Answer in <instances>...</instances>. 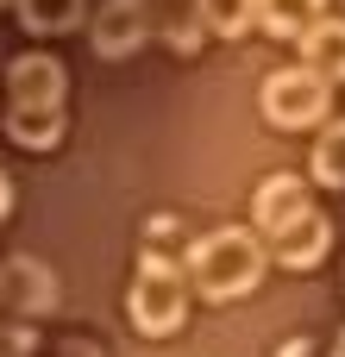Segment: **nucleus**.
I'll return each instance as SVG.
<instances>
[{
	"label": "nucleus",
	"instance_id": "nucleus-1",
	"mask_svg": "<svg viewBox=\"0 0 345 357\" xmlns=\"http://www.w3.org/2000/svg\"><path fill=\"white\" fill-rule=\"evenodd\" d=\"M264 264H270V251H264V238L245 232V226H214V232H201V238L182 251L189 289H195L201 301H239V295H251V289L264 282Z\"/></svg>",
	"mask_w": 345,
	"mask_h": 357
},
{
	"label": "nucleus",
	"instance_id": "nucleus-2",
	"mask_svg": "<svg viewBox=\"0 0 345 357\" xmlns=\"http://www.w3.org/2000/svg\"><path fill=\"white\" fill-rule=\"evenodd\" d=\"M126 320H132L145 339H170V333L189 320V276H182L176 257L151 251V257L138 264V276H132V289H126Z\"/></svg>",
	"mask_w": 345,
	"mask_h": 357
},
{
	"label": "nucleus",
	"instance_id": "nucleus-3",
	"mask_svg": "<svg viewBox=\"0 0 345 357\" xmlns=\"http://www.w3.org/2000/svg\"><path fill=\"white\" fill-rule=\"evenodd\" d=\"M258 107H264V126H277V132H314L321 119H333V82H321L314 69L295 63V69L264 75Z\"/></svg>",
	"mask_w": 345,
	"mask_h": 357
},
{
	"label": "nucleus",
	"instance_id": "nucleus-4",
	"mask_svg": "<svg viewBox=\"0 0 345 357\" xmlns=\"http://www.w3.org/2000/svg\"><path fill=\"white\" fill-rule=\"evenodd\" d=\"M308 207H314V195H308L302 176H289V169H283V176H264L258 195H251V232H258V238H277V232H283L289 220H302Z\"/></svg>",
	"mask_w": 345,
	"mask_h": 357
},
{
	"label": "nucleus",
	"instance_id": "nucleus-5",
	"mask_svg": "<svg viewBox=\"0 0 345 357\" xmlns=\"http://www.w3.org/2000/svg\"><path fill=\"white\" fill-rule=\"evenodd\" d=\"M151 38V13L145 0H101L94 25H88V44L101 56H138V44Z\"/></svg>",
	"mask_w": 345,
	"mask_h": 357
},
{
	"label": "nucleus",
	"instance_id": "nucleus-6",
	"mask_svg": "<svg viewBox=\"0 0 345 357\" xmlns=\"http://www.w3.org/2000/svg\"><path fill=\"white\" fill-rule=\"evenodd\" d=\"M327 245H333V220H327L321 207H308L302 220H289V226L270 238V257H277L283 270H321Z\"/></svg>",
	"mask_w": 345,
	"mask_h": 357
},
{
	"label": "nucleus",
	"instance_id": "nucleus-7",
	"mask_svg": "<svg viewBox=\"0 0 345 357\" xmlns=\"http://www.w3.org/2000/svg\"><path fill=\"white\" fill-rule=\"evenodd\" d=\"M63 88H69V75H63L57 56H19L13 75H6L13 107H63Z\"/></svg>",
	"mask_w": 345,
	"mask_h": 357
},
{
	"label": "nucleus",
	"instance_id": "nucleus-8",
	"mask_svg": "<svg viewBox=\"0 0 345 357\" xmlns=\"http://www.w3.org/2000/svg\"><path fill=\"white\" fill-rule=\"evenodd\" d=\"M302 69H314L321 82H333V88H345V19H333V13H321L302 38Z\"/></svg>",
	"mask_w": 345,
	"mask_h": 357
},
{
	"label": "nucleus",
	"instance_id": "nucleus-9",
	"mask_svg": "<svg viewBox=\"0 0 345 357\" xmlns=\"http://www.w3.org/2000/svg\"><path fill=\"white\" fill-rule=\"evenodd\" d=\"M145 13H151V31H157L176 56H195V50H201L207 25H201V6H195V0H145Z\"/></svg>",
	"mask_w": 345,
	"mask_h": 357
},
{
	"label": "nucleus",
	"instance_id": "nucleus-10",
	"mask_svg": "<svg viewBox=\"0 0 345 357\" xmlns=\"http://www.w3.org/2000/svg\"><path fill=\"white\" fill-rule=\"evenodd\" d=\"M6 138L19 151H57L63 144V107H6Z\"/></svg>",
	"mask_w": 345,
	"mask_h": 357
},
{
	"label": "nucleus",
	"instance_id": "nucleus-11",
	"mask_svg": "<svg viewBox=\"0 0 345 357\" xmlns=\"http://www.w3.org/2000/svg\"><path fill=\"white\" fill-rule=\"evenodd\" d=\"M321 6H327V0H251V25L289 44V38H302V31L321 19Z\"/></svg>",
	"mask_w": 345,
	"mask_h": 357
},
{
	"label": "nucleus",
	"instance_id": "nucleus-12",
	"mask_svg": "<svg viewBox=\"0 0 345 357\" xmlns=\"http://www.w3.org/2000/svg\"><path fill=\"white\" fill-rule=\"evenodd\" d=\"M308 176H314L321 188H345V119H321V126H314Z\"/></svg>",
	"mask_w": 345,
	"mask_h": 357
},
{
	"label": "nucleus",
	"instance_id": "nucleus-13",
	"mask_svg": "<svg viewBox=\"0 0 345 357\" xmlns=\"http://www.w3.org/2000/svg\"><path fill=\"white\" fill-rule=\"evenodd\" d=\"M50 301H57V282H50L31 257H19V264L6 270V307H19V314H50Z\"/></svg>",
	"mask_w": 345,
	"mask_h": 357
},
{
	"label": "nucleus",
	"instance_id": "nucleus-14",
	"mask_svg": "<svg viewBox=\"0 0 345 357\" xmlns=\"http://www.w3.org/2000/svg\"><path fill=\"white\" fill-rule=\"evenodd\" d=\"M13 6H19V25H25V31L50 38V31L82 25V6H88V0H13Z\"/></svg>",
	"mask_w": 345,
	"mask_h": 357
},
{
	"label": "nucleus",
	"instance_id": "nucleus-15",
	"mask_svg": "<svg viewBox=\"0 0 345 357\" xmlns=\"http://www.w3.org/2000/svg\"><path fill=\"white\" fill-rule=\"evenodd\" d=\"M201 6V25L214 38H245L251 31V0H195Z\"/></svg>",
	"mask_w": 345,
	"mask_h": 357
},
{
	"label": "nucleus",
	"instance_id": "nucleus-16",
	"mask_svg": "<svg viewBox=\"0 0 345 357\" xmlns=\"http://www.w3.org/2000/svg\"><path fill=\"white\" fill-rule=\"evenodd\" d=\"M277 357H327V351H321L314 339H289V345H283V351H277Z\"/></svg>",
	"mask_w": 345,
	"mask_h": 357
},
{
	"label": "nucleus",
	"instance_id": "nucleus-17",
	"mask_svg": "<svg viewBox=\"0 0 345 357\" xmlns=\"http://www.w3.org/2000/svg\"><path fill=\"white\" fill-rule=\"evenodd\" d=\"M6 207H13V182L0 176V220H6Z\"/></svg>",
	"mask_w": 345,
	"mask_h": 357
},
{
	"label": "nucleus",
	"instance_id": "nucleus-18",
	"mask_svg": "<svg viewBox=\"0 0 345 357\" xmlns=\"http://www.w3.org/2000/svg\"><path fill=\"white\" fill-rule=\"evenodd\" d=\"M57 357H101V351H88V345H63Z\"/></svg>",
	"mask_w": 345,
	"mask_h": 357
},
{
	"label": "nucleus",
	"instance_id": "nucleus-19",
	"mask_svg": "<svg viewBox=\"0 0 345 357\" xmlns=\"http://www.w3.org/2000/svg\"><path fill=\"white\" fill-rule=\"evenodd\" d=\"M0 307H6V270H0Z\"/></svg>",
	"mask_w": 345,
	"mask_h": 357
},
{
	"label": "nucleus",
	"instance_id": "nucleus-20",
	"mask_svg": "<svg viewBox=\"0 0 345 357\" xmlns=\"http://www.w3.org/2000/svg\"><path fill=\"white\" fill-rule=\"evenodd\" d=\"M333 357H345V333H339V345H333Z\"/></svg>",
	"mask_w": 345,
	"mask_h": 357
},
{
	"label": "nucleus",
	"instance_id": "nucleus-21",
	"mask_svg": "<svg viewBox=\"0 0 345 357\" xmlns=\"http://www.w3.org/2000/svg\"><path fill=\"white\" fill-rule=\"evenodd\" d=\"M0 6H6V0H0Z\"/></svg>",
	"mask_w": 345,
	"mask_h": 357
}]
</instances>
